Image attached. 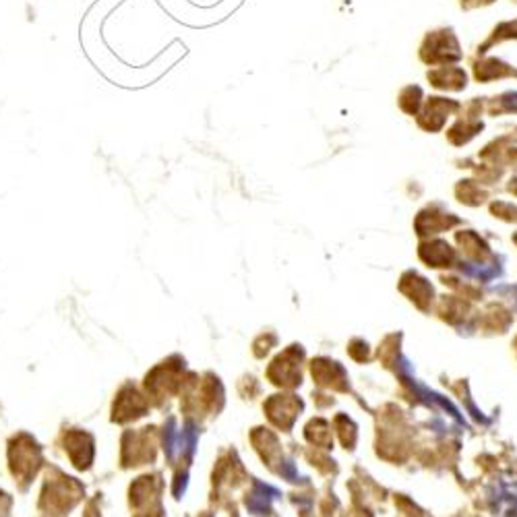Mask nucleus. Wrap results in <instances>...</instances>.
Returning <instances> with one entry per match:
<instances>
[{
    "label": "nucleus",
    "mask_w": 517,
    "mask_h": 517,
    "mask_svg": "<svg viewBox=\"0 0 517 517\" xmlns=\"http://www.w3.org/2000/svg\"><path fill=\"white\" fill-rule=\"evenodd\" d=\"M492 513L498 517H517V480L501 478L489 492Z\"/></svg>",
    "instance_id": "obj_1"
},
{
    "label": "nucleus",
    "mask_w": 517,
    "mask_h": 517,
    "mask_svg": "<svg viewBox=\"0 0 517 517\" xmlns=\"http://www.w3.org/2000/svg\"><path fill=\"white\" fill-rule=\"evenodd\" d=\"M278 498V490L272 489V486H263V484H257L255 490L251 492V498L246 501V505L255 511L257 515H263L267 513L269 509H272V503Z\"/></svg>",
    "instance_id": "obj_2"
}]
</instances>
